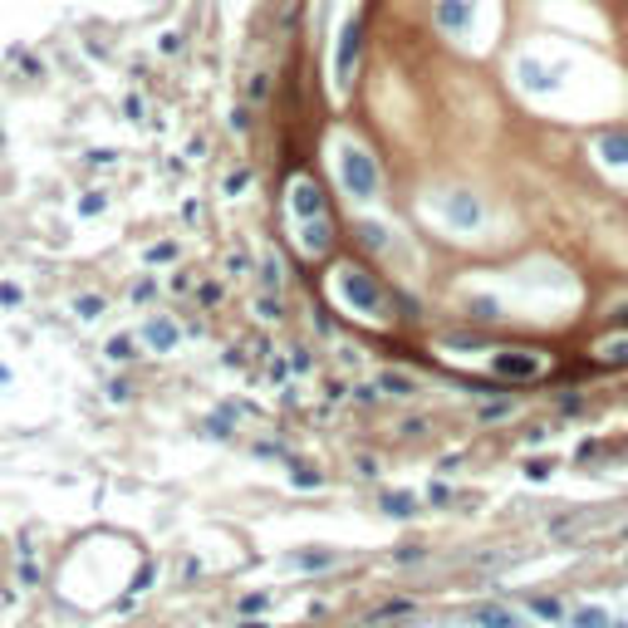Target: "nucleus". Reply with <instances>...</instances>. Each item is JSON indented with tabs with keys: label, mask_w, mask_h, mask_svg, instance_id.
Listing matches in <instances>:
<instances>
[{
	"label": "nucleus",
	"mask_w": 628,
	"mask_h": 628,
	"mask_svg": "<svg viewBox=\"0 0 628 628\" xmlns=\"http://www.w3.org/2000/svg\"><path fill=\"white\" fill-rule=\"evenodd\" d=\"M334 289H339V299L354 314H364V319H373V324H388L393 319V299H388V289L378 285V275H373L368 265L344 260L339 270H334Z\"/></svg>",
	"instance_id": "obj_1"
},
{
	"label": "nucleus",
	"mask_w": 628,
	"mask_h": 628,
	"mask_svg": "<svg viewBox=\"0 0 628 628\" xmlns=\"http://www.w3.org/2000/svg\"><path fill=\"white\" fill-rule=\"evenodd\" d=\"M339 187L354 201H373L378 197V162L364 142H344L339 148Z\"/></svg>",
	"instance_id": "obj_2"
},
{
	"label": "nucleus",
	"mask_w": 628,
	"mask_h": 628,
	"mask_svg": "<svg viewBox=\"0 0 628 628\" xmlns=\"http://www.w3.org/2000/svg\"><path fill=\"white\" fill-rule=\"evenodd\" d=\"M358 54H364V10H354V15L339 25V44H334V89L339 93L354 89Z\"/></svg>",
	"instance_id": "obj_3"
},
{
	"label": "nucleus",
	"mask_w": 628,
	"mask_h": 628,
	"mask_svg": "<svg viewBox=\"0 0 628 628\" xmlns=\"http://www.w3.org/2000/svg\"><path fill=\"white\" fill-rule=\"evenodd\" d=\"M491 373L511 378V383H535L550 373V354H540V348H501V354L491 358Z\"/></svg>",
	"instance_id": "obj_4"
},
{
	"label": "nucleus",
	"mask_w": 628,
	"mask_h": 628,
	"mask_svg": "<svg viewBox=\"0 0 628 628\" xmlns=\"http://www.w3.org/2000/svg\"><path fill=\"white\" fill-rule=\"evenodd\" d=\"M289 211H295V221H314V216H329L324 187L314 182V177H295V187H289Z\"/></svg>",
	"instance_id": "obj_5"
},
{
	"label": "nucleus",
	"mask_w": 628,
	"mask_h": 628,
	"mask_svg": "<svg viewBox=\"0 0 628 628\" xmlns=\"http://www.w3.org/2000/svg\"><path fill=\"white\" fill-rule=\"evenodd\" d=\"M471 20H476L471 0H437V5H432V25L442 34H471Z\"/></svg>",
	"instance_id": "obj_6"
},
{
	"label": "nucleus",
	"mask_w": 628,
	"mask_h": 628,
	"mask_svg": "<svg viewBox=\"0 0 628 628\" xmlns=\"http://www.w3.org/2000/svg\"><path fill=\"white\" fill-rule=\"evenodd\" d=\"M442 216L456 231H471V226H481V201L471 191H452V197H442Z\"/></svg>",
	"instance_id": "obj_7"
},
{
	"label": "nucleus",
	"mask_w": 628,
	"mask_h": 628,
	"mask_svg": "<svg viewBox=\"0 0 628 628\" xmlns=\"http://www.w3.org/2000/svg\"><path fill=\"white\" fill-rule=\"evenodd\" d=\"M299 250H305V256H329V250H334V221H329V216L299 221Z\"/></svg>",
	"instance_id": "obj_8"
},
{
	"label": "nucleus",
	"mask_w": 628,
	"mask_h": 628,
	"mask_svg": "<svg viewBox=\"0 0 628 628\" xmlns=\"http://www.w3.org/2000/svg\"><path fill=\"white\" fill-rule=\"evenodd\" d=\"M515 74H521V89H530V93H545V89H554L560 83V74H564V64H540V59H521L515 64Z\"/></svg>",
	"instance_id": "obj_9"
},
{
	"label": "nucleus",
	"mask_w": 628,
	"mask_h": 628,
	"mask_svg": "<svg viewBox=\"0 0 628 628\" xmlns=\"http://www.w3.org/2000/svg\"><path fill=\"white\" fill-rule=\"evenodd\" d=\"M471 623H481V628H521V619L496 609V603H476V609H471Z\"/></svg>",
	"instance_id": "obj_10"
},
{
	"label": "nucleus",
	"mask_w": 628,
	"mask_h": 628,
	"mask_svg": "<svg viewBox=\"0 0 628 628\" xmlns=\"http://www.w3.org/2000/svg\"><path fill=\"white\" fill-rule=\"evenodd\" d=\"M594 148H599V157H603L609 167H623V162H628V132H603Z\"/></svg>",
	"instance_id": "obj_11"
},
{
	"label": "nucleus",
	"mask_w": 628,
	"mask_h": 628,
	"mask_svg": "<svg viewBox=\"0 0 628 628\" xmlns=\"http://www.w3.org/2000/svg\"><path fill=\"white\" fill-rule=\"evenodd\" d=\"M594 354H599V364H609V368L628 364V334H619V339H603Z\"/></svg>",
	"instance_id": "obj_12"
},
{
	"label": "nucleus",
	"mask_w": 628,
	"mask_h": 628,
	"mask_svg": "<svg viewBox=\"0 0 628 628\" xmlns=\"http://www.w3.org/2000/svg\"><path fill=\"white\" fill-rule=\"evenodd\" d=\"M378 388H383V393H393V397H407V393H417V383L407 378V373H383Z\"/></svg>",
	"instance_id": "obj_13"
},
{
	"label": "nucleus",
	"mask_w": 628,
	"mask_h": 628,
	"mask_svg": "<svg viewBox=\"0 0 628 628\" xmlns=\"http://www.w3.org/2000/svg\"><path fill=\"white\" fill-rule=\"evenodd\" d=\"M383 511H388V515H397V521H407V515H417V511H413V496H403V491H397V496H383Z\"/></svg>",
	"instance_id": "obj_14"
},
{
	"label": "nucleus",
	"mask_w": 628,
	"mask_h": 628,
	"mask_svg": "<svg viewBox=\"0 0 628 628\" xmlns=\"http://www.w3.org/2000/svg\"><path fill=\"white\" fill-rule=\"evenodd\" d=\"M148 344L172 348V344H177V329H172V324H148Z\"/></svg>",
	"instance_id": "obj_15"
},
{
	"label": "nucleus",
	"mask_w": 628,
	"mask_h": 628,
	"mask_svg": "<svg viewBox=\"0 0 628 628\" xmlns=\"http://www.w3.org/2000/svg\"><path fill=\"white\" fill-rule=\"evenodd\" d=\"M574 628H609V613H603V609H584L574 619Z\"/></svg>",
	"instance_id": "obj_16"
},
{
	"label": "nucleus",
	"mask_w": 628,
	"mask_h": 628,
	"mask_svg": "<svg viewBox=\"0 0 628 628\" xmlns=\"http://www.w3.org/2000/svg\"><path fill=\"white\" fill-rule=\"evenodd\" d=\"M299 564H305V570H324V564H334V554H329V550H319V554H299Z\"/></svg>",
	"instance_id": "obj_17"
},
{
	"label": "nucleus",
	"mask_w": 628,
	"mask_h": 628,
	"mask_svg": "<svg viewBox=\"0 0 628 628\" xmlns=\"http://www.w3.org/2000/svg\"><path fill=\"white\" fill-rule=\"evenodd\" d=\"M260 280H265V289L280 285V260H265V265H260Z\"/></svg>",
	"instance_id": "obj_18"
},
{
	"label": "nucleus",
	"mask_w": 628,
	"mask_h": 628,
	"mask_svg": "<svg viewBox=\"0 0 628 628\" xmlns=\"http://www.w3.org/2000/svg\"><path fill=\"white\" fill-rule=\"evenodd\" d=\"M108 358H132V339H113L108 344Z\"/></svg>",
	"instance_id": "obj_19"
},
{
	"label": "nucleus",
	"mask_w": 628,
	"mask_h": 628,
	"mask_svg": "<svg viewBox=\"0 0 628 628\" xmlns=\"http://www.w3.org/2000/svg\"><path fill=\"white\" fill-rule=\"evenodd\" d=\"M535 613H540V619H560V603H554V599H535Z\"/></svg>",
	"instance_id": "obj_20"
},
{
	"label": "nucleus",
	"mask_w": 628,
	"mask_h": 628,
	"mask_svg": "<svg viewBox=\"0 0 628 628\" xmlns=\"http://www.w3.org/2000/svg\"><path fill=\"white\" fill-rule=\"evenodd\" d=\"M358 236H364L368 246H383V226H364V231H358Z\"/></svg>",
	"instance_id": "obj_21"
},
{
	"label": "nucleus",
	"mask_w": 628,
	"mask_h": 628,
	"mask_svg": "<svg viewBox=\"0 0 628 628\" xmlns=\"http://www.w3.org/2000/svg\"><path fill=\"white\" fill-rule=\"evenodd\" d=\"M240 628H265V623H240Z\"/></svg>",
	"instance_id": "obj_22"
},
{
	"label": "nucleus",
	"mask_w": 628,
	"mask_h": 628,
	"mask_svg": "<svg viewBox=\"0 0 628 628\" xmlns=\"http://www.w3.org/2000/svg\"><path fill=\"white\" fill-rule=\"evenodd\" d=\"M609 628H628V623H609Z\"/></svg>",
	"instance_id": "obj_23"
}]
</instances>
